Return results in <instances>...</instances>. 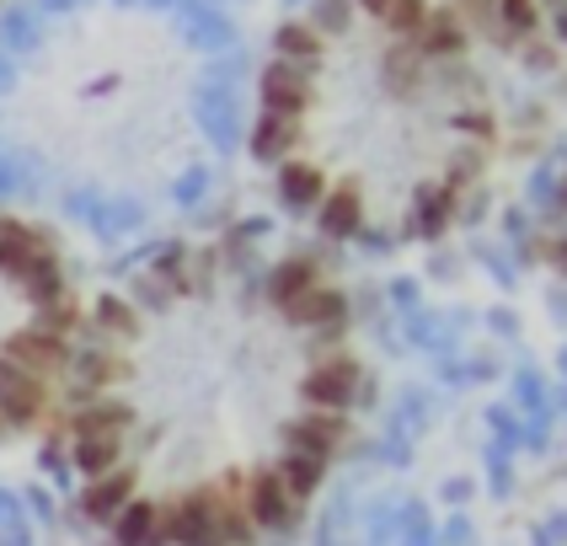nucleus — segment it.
<instances>
[{"instance_id":"obj_1","label":"nucleus","mask_w":567,"mask_h":546,"mask_svg":"<svg viewBox=\"0 0 567 546\" xmlns=\"http://www.w3.org/2000/svg\"><path fill=\"white\" fill-rule=\"evenodd\" d=\"M359 385H364V375H359V364L348 359V353H327V359H316L311 375H306V402L311 408H327V413H338V408H348L353 396H359Z\"/></svg>"},{"instance_id":"obj_2","label":"nucleus","mask_w":567,"mask_h":546,"mask_svg":"<svg viewBox=\"0 0 567 546\" xmlns=\"http://www.w3.org/2000/svg\"><path fill=\"white\" fill-rule=\"evenodd\" d=\"M0 359L49 381L54 370H64V364H70V343H64V338H54V332H43V327H22V332H11V338L0 343Z\"/></svg>"},{"instance_id":"obj_3","label":"nucleus","mask_w":567,"mask_h":546,"mask_svg":"<svg viewBox=\"0 0 567 546\" xmlns=\"http://www.w3.org/2000/svg\"><path fill=\"white\" fill-rule=\"evenodd\" d=\"M43 408H49V381L0 359V418H6V429H11V423H17V429L38 423Z\"/></svg>"},{"instance_id":"obj_4","label":"nucleus","mask_w":567,"mask_h":546,"mask_svg":"<svg viewBox=\"0 0 567 546\" xmlns=\"http://www.w3.org/2000/svg\"><path fill=\"white\" fill-rule=\"evenodd\" d=\"M49 253H54V247H49V236H43V230H32L28 220L0 215V274H6V279H17V285H22V279H28Z\"/></svg>"},{"instance_id":"obj_5","label":"nucleus","mask_w":567,"mask_h":546,"mask_svg":"<svg viewBox=\"0 0 567 546\" xmlns=\"http://www.w3.org/2000/svg\"><path fill=\"white\" fill-rule=\"evenodd\" d=\"M262 102H268V113L300 119V113L311 107V70H306V64H289V60H274L268 75H262Z\"/></svg>"},{"instance_id":"obj_6","label":"nucleus","mask_w":567,"mask_h":546,"mask_svg":"<svg viewBox=\"0 0 567 546\" xmlns=\"http://www.w3.org/2000/svg\"><path fill=\"white\" fill-rule=\"evenodd\" d=\"M284 317L295 321V327H316V332H338V327L348 321V300H343V289L316 285V289H306L300 300H289V306H284Z\"/></svg>"},{"instance_id":"obj_7","label":"nucleus","mask_w":567,"mask_h":546,"mask_svg":"<svg viewBox=\"0 0 567 546\" xmlns=\"http://www.w3.org/2000/svg\"><path fill=\"white\" fill-rule=\"evenodd\" d=\"M343 434H348V423L338 413H327V408H316V413L306 418H295L289 423V450H311V455H332V450L343 445Z\"/></svg>"},{"instance_id":"obj_8","label":"nucleus","mask_w":567,"mask_h":546,"mask_svg":"<svg viewBox=\"0 0 567 546\" xmlns=\"http://www.w3.org/2000/svg\"><path fill=\"white\" fill-rule=\"evenodd\" d=\"M247 514H252V525H289L295 498H289V487L279 482L274 466H268V472H257V477L247 482Z\"/></svg>"},{"instance_id":"obj_9","label":"nucleus","mask_w":567,"mask_h":546,"mask_svg":"<svg viewBox=\"0 0 567 546\" xmlns=\"http://www.w3.org/2000/svg\"><path fill=\"white\" fill-rule=\"evenodd\" d=\"M113 530H118V546H166V514H161V504L128 498L113 519Z\"/></svg>"},{"instance_id":"obj_10","label":"nucleus","mask_w":567,"mask_h":546,"mask_svg":"<svg viewBox=\"0 0 567 546\" xmlns=\"http://www.w3.org/2000/svg\"><path fill=\"white\" fill-rule=\"evenodd\" d=\"M461 49H466L461 11H429L423 28H417V54H423V60H455Z\"/></svg>"},{"instance_id":"obj_11","label":"nucleus","mask_w":567,"mask_h":546,"mask_svg":"<svg viewBox=\"0 0 567 546\" xmlns=\"http://www.w3.org/2000/svg\"><path fill=\"white\" fill-rule=\"evenodd\" d=\"M128 498H134V472H124V466H113V472H102V477L86 482V514L92 519H118V509H124Z\"/></svg>"},{"instance_id":"obj_12","label":"nucleus","mask_w":567,"mask_h":546,"mask_svg":"<svg viewBox=\"0 0 567 546\" xmlns=\"http://www.w3.org/2000/svg\"><path fill=\"white\" fill-rule=\"evenodd\" d=\"M92 327L102 343H134L140 338V306L124 300V295H102L92 311Z\"/></svg>"},{"instance_id":"obj_13","label":"nucleus","mask_w":567,"mask_h":546,"mask_svg":"<svg viewBox=\"0 0 567 546\" xmlns=\"http://www.w3.org/2000/svg\"><path fill=\"white\" fill-rule=\"evenodd\" d=\"M113 381H124V359L113 353V343H96L75 359V385H81V396H102Z\"/></svg>"},{"instance_id":"obj_14","label":"nucleus","mask_w":567,"mask_h":546,"mask_svg":"<svg viewBox=\"0 0 567 546\" xmlns=\"http://www.w3.org/2000/svg\"><path fill=\"white\" fill-rule=\"evenodd\" d=\"M321 285V262L316 257H284L279 268H274V279H268V295L279 300V306H289V300H300L306 289Z\"/></svg>"},{"instance_id":"obj_15","label":"nucleus","mask_w":567,"mask_h":546,"mask_svg":"<svg viewBox=\"0 0 567 546\" xmlns=\"http://www.w3.org/2000/svg\"><path fill=\"white\" fill-rule=\"evenodd\" d=\"M274 49H279V60H289V64H321L327 38H321L311 22H284L279 38H274Z\"/></svg>"},{"instance_id":"obj_16","label":"nucleus","mask_w":567,"mask_h":546,"mask_svg":"<svg viewBox=\"0 0 567 546\" xmlns=\"http://www.w3.org/2000/svg\"><path fill=\"white\" fill-rule=\"evenodd\" d=\"M321 220H327V230H332V236H353V230H359V220H364V198H359V188H353V183H343V188L321 193Z\"/></svg>"},{"instance_id":"obj_17","label":"nucleus","mask_w":567,"mask_h":546,"mask_svg":"<svg viewBox=\"0 0 567 546\" xmlns=\"http://www.w3.org/2000/svg\"><path fill=\"white\" fill-rule=\"evenodd\" d=\"M118 455H124V434H75V466H81L86 477L113 472Z\"/></svg>"},{"instance_id":"obj_18","label":"nucleus","mask_w":567,"mask_h":546,"mask_svg":"<svg viewBox=\"0 0 567 546\" xmlns=\"http://www.w3.org/2000/svg\"><path fill=\"white\" fill-rule=\"evenodd\" d=\"M295 140H300V124H295V119L262 113V124H257V134H252V151H257V161H284L295 151Z\"/></svg>"},{"instance_id":"obj_19","label":"nucleus","mask_w":567,"mask_h":546,"mask_svg":"<svg viewBox=\"0 0 567 546\" xmlns=\"http://www.w3.org/2000/svg\"><path fill=\"white\" fill-rule=\"evenodd\" d=\"M321 466H327V461L311 455V450H289L274 472H279V482L289 487V498H306V493H316V482H321Z\"/></svg>"},{"instance_id":"obj_20","label":"nucleus","mask_w":567,"mask_h":546,"mask_svg":"<svg viewBox=\"0 0 567 546\" xmlns=\"http://www.w3.org/2000/svg\"><path fill=\"white\" fill-rule=\"evenodd\" d=\"M279 193L289 198V204H316V198L327 193V177L316 172L311 161H284V172H279Z\"/></svg>"},{"instance_id":"obj_21","label":"nucleus","mask_w":567,"mask_h":546,"mask_svg":"<svg viewBox=\"0 0 567 546\" xmlns=\"http://www.w3.org/2000/svg\"><path fill=\"white\" fill-rule=\"evenodd\" d=\"M417 215H423V230H440V225L455 215V188L440 183V177L423 183V188H417Z\"/></svg>"},{"instance_id":"obj_22","label":"nucleus","mask_w":567,"mask_h":546,"mask_svg":"<svg viewBox=\"0 0 567 546\" xmlns=\"http://www.w3.org/2000/svg\"><path fill=\"white\" fill-rule=\"evenodd\" d=\"M32 327H43V332H54V338H64V343H70V332L81 327V306L70 300V289H64L60 300L38 306V321H32Z\"/></svg>"},{"instance_id":"obj_23","label":"nucleus","mask_w":567,"mask_h":546,"mask_svg":"<svg viewBox=\"0 0 567 546\" xmlns=\"http://www.w3.org/2000/svg\"><path fill=\"white\" fill-rule=\"evenodd\" d=\"M423 17H429V0H391L380 22H385L391 32H417L423 28Z\"/></svg>"},{"instance_id":"obj_24","label":"nucleus","mask_w":567,"mask_h":546,"mask_svg":"<svg viewBox=\"0 0 567 546\" xmlns=\"http://www.w3.org/2000/svg\"><path fill=\"white\" fill-rule=\"evenodd\" d=\"M498 17L508 32H536L540 28V6L536 0H498Z\"/></svg>"},{"instance_id":"obj_25","label":"nucleus","mask_w":567,"mask_h":546,"mask_svg":"<svg viewBox=\"0 0 567 546\" xmlns=\"http://www.w3.org/2000/svg\"><path fill=\"white\" fill-rule=\"evenodd\" d=\"M348 17H353V0H321L311 28L321 32V38H327V32H348Z\"/></svg>"},{"instance_id":"obj_26","label":"nucleus","mask_w":567,"mask_h":546,"mask_svg":"<svg viewBox=\"0 0 567 546\" xmlns=\"http://www.w3.org/2000/svg\"><path fill=\"white\" fill-rule=\"evenodd\" d=\"M450 166H455V183H472V177H482V172H487V151H482V140H472V145H461Z\"/></svg>"},{"instance_id":"obj_27","label":"nucleus","mask_w":567,"mask_h":546,"mask_svg":"<svg viewBox=\"0 0 567 546\" xmlns=\"http://www.w3.org/2000/svg\"><path fill=\"white\" fill-rule=\"evenodd\" d=\"M391 75H396V81H417V64H423V54H417V49H391Z\"/></svg>"},{"instance_id":"obj_28","label":"nucleus","mask_w":567,"mask_h":546,"mask_svg":"<svg viewBox=\"0 0 567 546\" xmlns=\"http://www.w3.org/2000/svg\"><path fill=\"white\" fill-rule=\"evenodd\" d=\"M461 128H466L472 140H493V113H482V107H466V113H461Z\"/></svg>"},{"instance_id":"obj_29","label":"nucleus","mask_w":567,"mask_h":546,"mask_svg":"<svg viewBox=\"0 0 567 546\" xmlns=\"http://www.w3.org/2000/svg\"><path fill=\"white\" fill-rule=\"evenodd\" d=\"M359 6H364V11H375V17H385V6H391V0H359Z\"/></svg>"},{"instance_id":"obj_30","label":"nucleus","mask_w":567,"mask_h":546,"mask_svg":"<svg viewBox=\"0 0 567 546\" xmlns=\"http://www.w3.org/2000/svg\"><path fill=\"white\" fill-rule=\"evenodd\" d=\"M466 6H472V11H482V6H487V0H466Z\"/></svg>"},{"instance_id":"obj_31","label":"nucleus","mask_w":567,"mask_h":546,"mask_svg":"<svg viewBox=\"0 0 567 546\" xmlns=\"http://www.w3.org/2000/svg\"><path fill=\"white\" fill-rule=\"evenodd\" d=\"M0 434H6V418H0Z\"/></svg>"}]
</instances>
